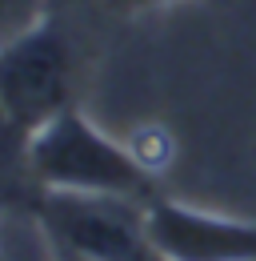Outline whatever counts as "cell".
<instances>
[{
	"label": "cell",
	"instance_id": "6",
	"mask_svg": "<svg viewBox=\"0 0 256 261\" xmlns=\"http://www.w3.org/2000/svg\"><path fill=\"white\" fill-rule=\"evenodd\" d=\"M48 0H0V48L44 16Z\"/></svg>",
	"mask_w": 256,
	"mask_h": 261
},
{
	"label": "cell",
	"instance_id": "3",
	"mask_svg": "<svg viewBox=\"0 0 256 261\" xmlns=\"http://www.w3.org/2000/svg\"><path fill=\"white\" fill-rule=\"evenodd\" d=\"M0 105L24 137L72 109V44L56 20L40 16L0 48Z\"/></svg>",
	"mask_w": 256,
	"mask_h": 261
},
{
	"label": "cell",
	"instance_id": "5",
	"mask_svg": "<svg viewBox=\"0 0 256 261\" xmlns=\"http://www.w3.org/2000/svg\"><path fill=\"white\" fill-rule=\"evenodd\" d=\"M28 173V137L12 125V117L0 105V181Z\"/></svg>",
	"mask_w": 256,
	"mask_h": 261
},
{
	"label": "cell",
	"instance_id": "4",
	"mask_svg": "<svg viewBox=\"0 0 256 261\" xmlns=\"http://www.w3.org/2000/svg\"><path fill=\"white\" fill-rule=\"evenodd\" d=\"M148 237L160 261H256V225L184 201H148Z\"/></svg>",
	"mask_w": 256,
	"mask_h": 261
},
{
	"label": "cell",
	"instance_id": "1",
	"mask_svg": "<svg viewBox=\"0 0 256 261\" xmlns=\"http://www.w3.org/2000/svg\"><path fill=\"white\" fill-rule=\"evenodd\" d=\"M28 177L40 193H104L152 201V173L136 153L68 109L28 137Z\"/></svg>",
	"mask_w": 256,
	"mask_h": 261
},
{
	"label": "cell",
	"instance_id": "7",
	"mask_svg": "<svg viewBox=\"0 0 256 261\" xmlns=\"http://www.w3.org/2000/svg\"><path fill=\"white\" fill-rule=\"evenodd\" d=\"M120 8H152V4H168V0H112Z\"/></svg>",
	"mask_w": 256,
	"mask_h": 261
},
{
	"label": "cell",
	"instance_id": "2",
	"mask_svg": "<svg viewBox=\"0 0 256 261\" xmlns=\"http://www.w3.org/2000/svg\"><path fill=\"white\" fill-rule=\"evenodd\" d=\"M40 225L64 261H160L148 201L104 193H40Z\"/></svg>",
	"mask_w": 256,
	"mask_h": 261
},
{
	"label": "cell",
	"instance_id": "9",
	"mask_svg": "<svg viewBox=\"0 0 256 261\" xmlns=\"http://www.w3.org/2000/svg\"><path fill=\"white\" fill-rule=\"evenodd\" d=\"M56 261H64V257H56Z\"/></svg>",
	"mask_w": 256,
	"mask_h": 261
},
{
	"label": "cell",
	"instance_id": "8",
	"mask_svg": "<svg viewBox=\"0 0 256 261\" xmlns=\"http://www.w3.org/2000/svg\"><path fill=\"white\" fill-rule=\"evenodd\" d=\"M64 4H88V0H64Z\"/></svg>",
	"mask_w": 256,
	"mask_h": 261
}]
</instances>
